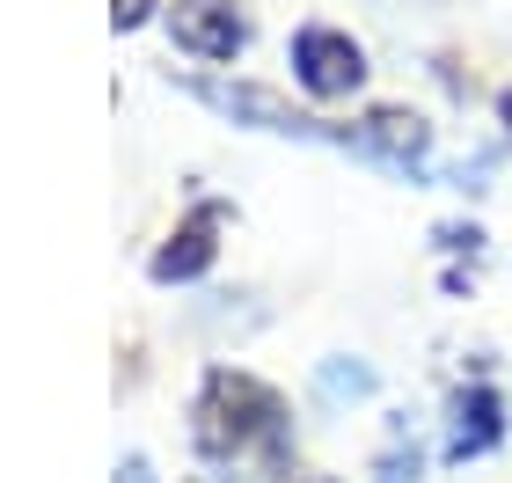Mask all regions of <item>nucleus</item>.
<instances>
[{
  "mask_svg": "<svg viewBox=\"0 0 512 483\" xmlns=\"http://www.w3.org/2000/svg\"><path fill=\"white\" fill-rule=\"evenodd\" d=\"M286 59H293V81L308 88L315 103H344V96L366 81V52H359L344 30H330V22H308V30H293Z\"/></svg>",
  "mask_w": 512,
  "mask_h": 483,
  "instance_id": "obj_2",
  "label": "nucleus"
},
{
  "mask_svg": "<svg viewBox=\"0 0 512 483\" xmlns=\"http://www.w3.org/2000/svg\"><path fill=\"white\" fill-rule=\"evenodd\" d=\"M330 140L366 154V161H381V169H395V176H410L417 161L432 154V125L417 118V110H374V118H359V125H337Z\"/></svg>",
  "mask_w": 512,
  "mask_h": 483,
  "instance_id": "obj_3",
  "label": "nucleus"
},
{
  "mask_svg": "<svg viewBox=\"0 0 512 483\" xmlns=\"http://www.w3.org/2000/svg\"><path fill=\"white\" fill-rule=\"evenodd\" d=\"M213 227H220V205H198L169 235V249L154 257V279H198V271L213 264Z\"/></svg>",
  "mask_w": 512,
  "mask_h": 483,
  "instance_id": "obj_7",
  "label": "nucleus"
},
{
  "mask_svg": "<svg viewBox=\"0 0 512 483\" xmlns=\"http://www.w3.org/2000/svg\"><path fill=\"white\" fill-rule=\"evenodd\" d=\"M118 483H154V476H147V462H125V469H118Z\"/></svg>",
  "mask_w": 512,
  "mask_h": 483,
  "instance_id": "obj_11",
  "label": "nucleus"
},
{
  "mask_svg": "<svg viewBox=\"0 0 512 483\" xmlns=\"http://www.w3.org/2000/svg\"><path fill=\"white\" fill-rule=\"evenodd\" d=\"M417 469H425L417 440H410V432H395V440H388V454L374 462V483H417Z\"/></svg>",
  "mask_w": 512,
  "mask_h": 483,
  "instance_id": "obj_9",
  "label": "nucleus"
},
{
  "mask_svg": "<svg viewBox=\"0 0 512 483\" xmlns=\"http://www.w3.org/2000/svg\"><path fill=\"white\" fill-rule=\"evenodd\" d=\"M198 88V103H213L220 118H235V125H256V132H300V140H315V118H300V110L278 96V88H256V81H191Z\"/></svg>",
  "mask_w": 512,
  "mask_h": 483,
  "instance_id": "obj_4",
  "label": "nucleus"
},
{
  "mask_svg": "<svg viewBox=\"0 0 512 483\" xmlns=\"http://www.w3.org/2000/svg\"><path fill=\"white\" fill-rule=\"evenodd\" d=\"M498 440H505V403H498V388H491V381L461 388V396H454V418H447V454H454V462H483Z\"/></svg>",
  "mask_w": 512,
  "mask_h": 483,
  "instance_id": "obj_5",
  "label": "nucleus"
},
{
  "mask_svg": "<svg viewBox=\"0 0 512 483\" xmlns=\"http://www.w3.org/2000/svg\"><path fill=\"white\" fill-rule=\"evenodd\" d=\"M147 8H154V0H110V22L132 30V22H147Z\"/></svg>",
  "mask_w": 512,
  "mask_h": 483,
  "instance_id": "obj_10",
  "label": "nucleus"
},
{
  "mask_svg": "<svg viewBox=\"0 0 512 483\" xmlns=\"http://www.w3.org/2000/svg\"><path fill=\"white\" fill-rule=\"evenodd\" d=\"M176 44L198 59H235L249 44V22L235 8H220V0H191V8H176Z\"/></svg>",
  "mask_w": 512,
  "mask_h": 483,
  "instance_id": "obj_6",
  "label": "nucleus"
},
{
  "mask_svg": "<svg viewBox=\"0 0 512 483\" xmlns=\"http://www.w3.org/2000/svg\"><path fill=\"white\" fill-rule=\"evenodd\" d=\"M278 432H286V410L264 381L249 374H213L198 396V440L213 454H249V447H278Z\"/></svg>",
  "mask_w": 512,
  "mask_h": 483,
  "instance_id": "obj_1",
  "label": "nucleus"
},
{
  "mask_svg": "<svg viewBox=\"0 0 512 483\" xmlns=\"http://www.w3.org/2000/svg\"><path fill=\"white\" fill-rule=\"evenodd\" d=\"M322 396H330V403H359V396H374V366H359V359H330V366H322Z\"/></svg>",
  "mask_w": 512,
  "mask_h": 483,
  "instance_id": "obj_8",
  "label": "nucleus"
},
{
  "mask_svg": "<svg viewBox=\"0 0 512 483\" xmlns=\"http://www.w3.org/2000/svg\"><path fill=\"white\" fill-rule=\"evenodd\" d=\"M498 125H505V140H512V88L498 96Z\"/></svg>",
  "mask_w": 512,
  "mask_h": 483,
  "instance_id": "obj_12",
  "label": "nucleus"
}]
</instances>
